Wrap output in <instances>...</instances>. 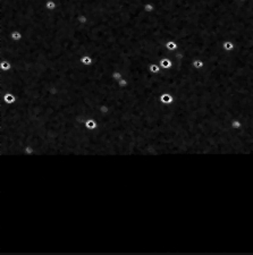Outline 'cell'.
Wrapping results in <instances>:
<instances>
[{"label": "cell", "mask_w": 253, "mask_h": 255, "mask_svg": "<svg viewBox=\"0 0 253 255\" xmlns=\"http://www.w3.org/2000/svg\"><path fill=\"white\" fill-rule=\"evenodd\" d=\"M160 66H161L162 68H166V69L172 68V60L169 59V58H162V59L160 60Z\"/></svg>", "instance_id": "1"}, {"label": "cell", "mask_w": 253, "mask_h": 255, "mask_svg": "<svg viewBox=\"0 0 253 255\" xmlns=\"http://www.w3.org/2000/svg\"><path fill=\"white\" fill-rule=\"evenodd\" d=\"M177 44H176L175 42L174 41H168V42H166V49L167 50H169V51H172V50H175V49H177Z\"/></svg>", "instance_id": "2"}, {"label": "cell", "mask_w": 253, "mask_h": 255, "mask_svg": "<svg viewBox=\"0 0 253 255\" xmlns=\"http://www.w3.org/2000/svg\"><path fill=\"white\" fill-rule=\"evenodd\" d=\"M149 70H150V73H155V74H159V66L157 65V64H151L150 66H149Z\"/></svg>", "instance_id": "3"}, {"label": "cell", "mask_w": 253, "mask_h": 255, "mask_svg": "<svg viewBox=\"0 0 253 255\" xmlns=\"http://www.w3.org/2000/svg\"><path fill=\"white\" fill-rule=\"evenodd\" d=\"M194 67L195 68H201V67H203V63L202 61H194Z\"/></svg>", "instance_id": "4"}, {"label": "cell", "mask_w": 253, "mask_h": 255, "mask_svg": "<svg viewBox=\"0 0 253 255\" xmlns=\"http://www.w3.org/2000/svg\"><path fill=\"white\" fill-rule=\"evenodd\" d=\"M239 1H245V0H239Z\"/></svg>", "instance_id": "5"}]
</instances>
